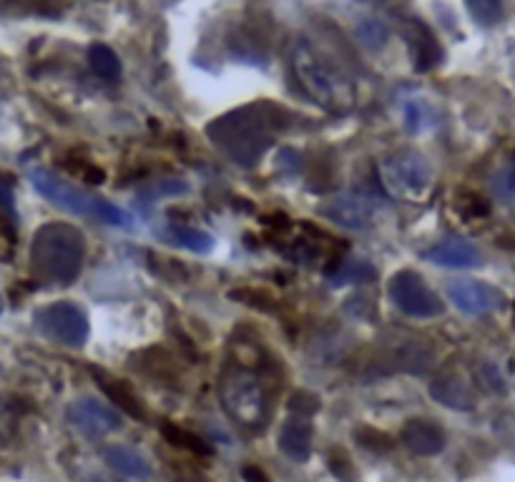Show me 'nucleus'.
<instances>
[{
    "label": "nucleus",
    "instance_id": "obj_1",
    "mask_svg": "<svg viewBox=\"0 0 515 482\" xmlns=\"http://www.w3.org/2000/svg\"><path fill=\"white\" fill-rule=\"evenodd\" d=\"M292 68L299 86L312 101L330 113H347L357 103V88L347 73L327 61L320 51L299 38L292 48Z\"/></svg>",
    "mask_w": 515,
    "mask_h": 482
},
{
    "label": "nucleus",
    "instance_id": "obj_2",
    "mask_svg": "<svg viewBox=\"0 0 515 482\" xmlns=\"http://www.w3.org/2000/svg\"><path fill=\"white\" fill-rule=\"evenodd\" d=\"M86 259V236L73 224L41 226L33 236L31 264L43 279L58 284H71L83 269Z\"/></svg>",
    "mask_w": 515,
    "mask_h": 482
},
{
    "label": "nucleus",
    "instance_id": "obj_3",
    "mask_svg": "<svg viewBox=\"0 0 515 482\" xmlns=\"http://www.w3.org/2000/svg\"><path fill=\"white\" fill-rule=\"evenodd\" d=\"M272 108L247 106L222 116L209 126L214 144L234 161V164L252 166L272 144Z\"/></svg>",
    "mask_w": 515,
    "mask_h": 482
},
{
    "label": "nucleus",
    "instance_id": "obj_4",
    "mask_svg": "<svg viewBox=\"0 0 515 482\" xmlns=\"http://www.w3.org/2000/svg\"><path fill=\"white\" fill-rule=\"evenodd\" d=\"M219 400L224 412L232 417L237 425L247 427L252 432H262L269 425L272 407L264 392L262 382L244 370H232L222 377L219 385Z\"/></svg>",
    "mask_w": 515,
    "mask_h": 482
},
{
    "label": "nucleus",
    "instance_id": "obj_5",
    "mask_svg": "<svg viewBox=\"0 0 515 482\" xmlns=\"http://www.w3.org/2000/svg\"><path fill=\"white\" fill-rule=\"evenodd\" d=\"M380 179L387 194L395 199L418 201L433 184V169L418 151H397L380 164Z\"/></svg>",
    "mask_w": 515,
    "mask_h": 482
},
{
    "label": "nucleus",
    "instance_id": "obj_6",
    "mask_svg": "<svg viewBox=\"0 0 515 482\" xmlns=\"http://www.w3.org/2000/svg\"><path fill=\"white\" fill-rule=\"evenodd\" d=\"M33 324L43 337L63 347H83L88 339V317L73 302H56L33 314Z\"/></svg>",
    "mask_w": 515,
    "mask_h": 482
},
{
    "label": "nucleus",
    "instance_id": "obj_7",
    "mask_svg": "<svg viewBox=\"0 0 515 482\" xmlns=\"http://www.w3.org/2000/svg\"><path fill=\"white\" fill-rule=\"evenodd\" d=\"M390 299L395 302V307L400 312H405L407 317L415 319H433L443 314V302H440L438 294L425 284V279L420 274L410 272V269H402L395 277L390 279Z\"/></svg>",
    "mask_w": 515,
    "mask_h": 482
},
{
    "label": "nucleus",
    "instance_id": "obj_8",
    "mask_svg": "<svg viewBox=\"0 0 515 482\" xmlns=\"http://www.w3.org/2000/svg\"><path fill=\"white\" fill-rule=\"evenodd\" d=\"M31 184L43 199H48L51 204H56L58 209H63L66 214L73 216H91L93 206H96V196L86 194V191L76 189L73 184L63 181L61 176L53 174L51 169H38L31 171Z\"/></svg>",
    "mask_w": 515,
    "mask_h": 482
},
{
    "label": "nucleus",
    "instance_id": "obj_9",
    "mask_svg": "<svg viewBox=\"0 0 515 482\" xmlns=\"http://www.w3.org/2000/svg\"><path fill=\"white\" fill-rule=\"evenodd\" d=\"M68 420H71L76 430H81L91 440L111 435V432H116L124 425L116 407L106 405V402L96 400V397H81V400L73 402L68 407Z\"/></svg>",
    "mask_w": 515,
    "mask_h": 482
},
{
    "label": "nucleus",
    "instance_id": "obj_10",
    "mask_svg": "<svg viewBox=\"0 0 515 482\" xmlns=\"http://www.w3.org/2000/svg\"><path fill=\"white\" fill-rule=\"evenodd\" d=\"M448 299L465 314L483 317L495 312L505 304V294L495 289L493 284L478 282V279H458L448 284Z\"/></svg>",
    "mask_w": 515,
    "mask_h": 482
},
{
    "label": "nucleus",
    "instance_id": "obj_11",
    "mask_svg": "<svg viewBox=\"0 0 515 482\" xmlns=\"http://www.w3.org/2000/svg\"><path fill=\"white\" fill-rule=\"evenodd\" d=\"M320 214L342 229L362 231L375 224V204L360 194H340L320 206Z\"/></svg>",
    "mask_w": 515,
    "mask_h": 482
},
{
    "label": "nucleus",
    "instance_id": "obj_12",
    "mask_svg": "<svg viewBox=\"0 0 515 482\" xmlns=\"http://www.w3.org/2000/svg\"><path fill=\"white\" fill-rule=\"evenodd\" d=\"M430 395L435 402H440L443 407L458 412H470L478 405V395H475L473 385H470L465 377H460L458 372H445L438 380L430 385Z\"/></svg>",
    "mask_w": 515,
    "mask_h": 482
},
{
    "label": "nucleus",
    "instance_id": "obj_13",
    "mask_svg": "<svg viewBox=\"0 0 515 482\" xmlns=\"http://www.w3.org/2000/svg\"><path fill=\"white\" fill-rule=\"evenodd\" d=\"M400 442L420 457H433L445 450V432L433 420H407L400 430Z\"/></svg>",
    "mask_w": 515,
    "mask_h": 482
},
{
    "label": "nucleus",
    "instance_id": "obj_14",
    "mask_svg": "<svg viewBox=\"0 0 515 482\" xmlns=\"http://www.w3.org/2000/svg\"><path fill=\"white\" fill-rule=\"evenodd\" d=\"M425 259L438 267H448V269H470V267H480L483 264V254L475 244L470 241L458 239H445L440 244H435L430 252H425Z\"/></svg>",
    "mask_w": 515,
    "mask_h": 482
},
{
    "label": "nucleus",
    "instance_id": "obj_15",
    "mask_svg": "<svg viewBox=\"0 0 515 482\" xmlns=\"http://www.w3.org/2000/svg\"><path fill=\"white\" fill-rule=\"evenodd\" d=\"M405 36H407V43H410L412 61H415L412 66H415V71L428 73L430 68L438 66L440 58H443V48L438 46L433 31H430L423 21L412 18L405 28Z\"/></svg>",
    "mask_w": 515,
    "mask_h": 482
},
{
    "label": "nucleus",
    "instance_id": "obj_16",
    "mask_svg": "<svg viewBox=\"0 0 515 482\" xmlns=\"http://www.w3.org/2000/svg\"><path fill=\"white\" fill-rule=\"evenodd\" d=\"M312 440H315V427L309 417H289L279 427V450L294 462H307L312 455Z\"/></svg>",
    "mask_w": 515,
    "mask_h": 482
},
{
    "label": "nucleus",
    "instance_id": "obj_17",
    "mask_svg": "<svg viewBox=\"0 0 515 482\" xmlns=\"http://www.w3.org/2000/svg\"><path fill=\"white\" fill-rule=\"evenodd\" d=\"M103 460L109 462L116 472L126 477H134V480H149L151 477V465L141 452H136L134 447L126 445H111L103 450Z\"/></svg>",
    "mask_w": 515,
    "mask_h": 482
},
{
    "label": "nucleus",
    "instance_id": "obj_18",
    "mask_svg": "<svg viewBox=\"0 0 515 482\" xmlns=\"http://www.w3.org/2000/svg\"><path fill=\"white\" fill-rule=\"evenodd\" d=\"M332 287H345V284H367L377 279V269L365 259H345L327 274Z\"/></svg>",
    "mask_w": 515,
    "mask_h": 482
},
{
    "label": "nucleus",
    "instance_id": "obj_19",
    "mask_svg": "<svg viewBox=\"0 0 515 482\" xmlns=\"http://www.w3.org/2000/svg\"><path fill=\"white\" fill-rule=\"evenodd\" d=\"M98 380H101V390L106 392V395H109L111 400L126 412V415L136 417V420H146V412L144 407H141V400L136 397V392H131L129 382L109 380V377H103L101 372H98Z\"/></svg>",
    "mask_w": 515,
    "mask_h": 482
},
{
    "label": "nucleus",
    "instance_id": "obj_20",
    "mask_svg": "<svg viewBox=\"0 0 515 482\" xmlns=\"http://www.w3.org/2000/svg\"><path fill=\"white\" fill-rule=\"evenodd\" d=\"M88 66L103 81H116L121 76V61L106 43H93L88 48Z\"/></svg>",
    "mask_w": 515,
    "mask_h": 482
},
{
    "label": "nucleus",
    "instance_id": "obj_21",
    "mask_svg": "<svg viewBox=\"0 0 515 482\" xmlns=\"http://www.w3.org/2000/svg\"><path fill=\"white\" fill-rule=\"evenodd\" d=\"M169 234H171V239L179 244V247L189 249V252L209 254L214 249V236L206 234V231H201V229H191V226L171 224Z\"/></svg>",
    "mask_w": 515,
    "mask_h": 482
},
{
    "label": "nucleus",
    "instance_id": "obj_22",
    "mask_svg": "<svg viewBox=\"0 0 515 482\" xmlns=\"http://www.w3.org/2000/svg\"><path fill=\"white\" fill-rule=\"evenodd\" d=\"M161 435H164L174 447H181V450L196 452V455H212V447L206 445L199 435L174 425V422H164V425H161Z\"/></svg>",
    "mask_w": 515,
    "mask_h": 482
},
{
    "label": "nucleus",
    "instance_id": "obj_23",
    "mask_svg": "<svg viewBox=\"0 0 515 482\" xmlns=\"http://www.w3.org/2000/svg\"><path fill=\"white\" fill-rule=\"evenodd\" d=\"M352 435H355V440L360 442L365 450L377 452V455H385V452H390L392 447H395V440H392L387 432L375 430V427H370V425L355 427V432H352Z\"/></svg>",
    "mask_w": 515,
    "mask_h": 482
},
{
    "label": "nucleus",
    "instance_id": "obj_24",
    "mask_svg": "<svg viewBox=\"0 0 515 482\" xmlns=\"http://www.w3.org/2000/svg\"><path fill=\"white\" fill-rule=\"evenodd\" d=\"M400 357V365L405 367L407 372H412V375H425V372L433 367V354L425 347H420V344H407V347H402Z\"/></svg>",
    "mask_w": 515,
    "mask_h": 482
},
{
    "label": "nucleus",
    "instance_id": "obj_25",
    "mask_svg": "<svg viewBox=\"0 0 515 482\" xmlns=\"http://www.w3.org/2000/svg\"><path fill=\"white\" fill-rule=\"evenodd\" d=\"M355 33L357 38H360L362 46L372 48V51L385 46L387 38H390V28H387L382 21H375V18H365V21L355 28Z\"/></svg>",
    "mask_w": 515,
    "mask_h": 482
},
{
    "label": "nucleus",
    "instance_id": "obj_26",
    "mask_svg": "<svg viewBox=\"0 0 515 482\" xmlns=\"http://www.w3.org/2000/svg\"><path fill=\"white\" fill-rule=\"evenodd\" d=\"M465 6L480 26H495L503 18V0H465Z\"/></svg>",
    "mask_w": 515,
    "mask_h": 482
},
{
    "label": "nucleus",
    "instance_id": "obj_27",
    "mask_svg": "<svg viewBox=\"0 0 515 482\" xmlns=\"http://www.w3.org/2000/svg\"><path fill=\"white\" fill-rule=\"evenodd\" d=\"M493 191L498 199L513 204L515 201V159L508 161L498 174L493 176Z\"/></svg>",
    "mask_w": 515,
    "mask_h": 482
},
{
    "label": "nucleus",
    "instance_id": "obj_28",
    "mask_svg": "<svg viewBox=\"0 0 515 482\" xmlns=\"http://www.w3.org/2000/svg\"><path fill=\"white\" fill-rule=\"evenodd\" d=\"M93 214L98 216V219H103L106 224L111 226H129L131 224V216L126 214L124 209H119V206H114L111 201H103V199H96V206H93Z\"/></svg>",
    "mask_w": 515,
    "mask_h": 482
},
{
    "label": "nucleus",
    "instance_id": "obj_29",
    "mask_svg": "<svg viewBox=\"0 0 515 482\" xmlns=\"http://www.w3.org/2000/svg\"><path fill=\"white\" fill-rule=\"evenodd\" d=\"M229 299H237V302L249 304L254 309H262V312H272L274 299L267 292H254V289H234L229 292Z\"/></svg>",
    "mask_w": 515,
    "mask_h": 482
},
{
    "label": "nucleus",
    "instance_id": "obj_30",
    "mask_svg": "<svg viewBox=\"0 0 515 482\" xmlns=\"http://www.w3.org/2000/svg\"><path fill=\"white\" fill-rule=\"evenodd\" d=\"M289 410L294 412L297 417H312L317 410H320V397H315L312 392H294L292 397H289Z\"/></svg>",
    "mask_w": 515,
    "mask_h": 482
},
{
    "label": "nucleus",
    "instance_id": "obj_31",
    "mask_svg": "<svg viewBox=\"0 0 515 482\" xmlns=\"http://www.w3.org/2000/svg\"><path fill=\"white\" fill-rule=\"evenodd\" d=\"M478 375L480 380H485V387H490L493 392H505V382L495 365H488V362H485V365L478 370Z\"/></svg>",
    "mask_w": 515,
    "mask_h": 482
},
{
    "label": "nucleus",
    "instance_id": "obj_32",
    "mask_svg": "<svg viewBox=\"0 0 515 482\" xmlns=\"http://www.w3.org/2000/svg\"><path fill=\"white\" fill-rule=\"evenodd\" d=\"M405 118H407V129L412 131V134H418V131H423L425 121H423V108H420V103H407L405 108Z\"/></svg>",
    "mask_w": 515,
    "mask_h": 482
},
{
    "label": "nucleus",
    "instance_id": "obj_33",
    "mask_svg": "<svg viewBox=\"0 0 515 482\" xmlns=\"http://www.w3.org/2000/svg\"><path fill=\"white\" fill-rule=\"evenodd\" d=\"M0 211L8 216V219H16V206H13V191H11V184H6V181L0 179Z\"/></svg>",
    "mask_w": 515,
    "mask_h": 482
},
{
    "label": "nucleus",
    "instance_id": "obj_34",
    "mask_svg": "<svg viewBox=\"0 0 515 482\" xmlns=\"http://www.w3.org/2000/svg\"><path fill=\"white\" fill-rule=\"evenodd\" d=\"M242 477H244V482H269L267 472H264L262 467H257V465H244L242 467Z\"/></svg>",
    "mask_w": 515,
    "mask_h": 482
},
{
    "label": "nucleus",
    "instance_id": "obj_35",
    "mask_svg": "<svg viewBox=\"0 0 515 482\" xmlns=\"http://www.w3.org/2000/svg\"><path fill=\"white\" fill-rule=\"evenodd\" d=\"M81 176L88 181V184H96V186L106 181V174H103L101 169H96V166H83Z\"/></svg>",
    "mask_w": 515,
    "mask_h": 482
},
{
    "label": "nucleus",
    "instance_id": "obj_36",
    "mask_svg": "<svg viewBox=\"0 0 515 482\" xmlns=\"http://www.w3.org/2000/svg\"><path fill=\"white\" fill-rule=\"evenodd\" d=\"M8 417H6V410H0V440H3V437H8Z\"/></svg>",
    "mask_w": 515,
    "mask_h": 482
},
{
    "label": "nucleus",
    "instance_id": "obj_37",
    "mask_svg": "<svg viewBox=\"0 0 515 482\" xmlns=\"http://www.w3.org/2000/svg\"><path fill=\"white\" fill-rule=\"evenodd\" d=\"M360 3H382V0H360Z\"/></svg>",
    "mask_w": 515,
    "mask_h": 482
},
{
    "label": "nucleus",
    "instance_id": "obj_38",
    "mask_svg": "<svg viewBox=\"0 0 515 482\" xmlns=\"http://www.w3.org/2000/svg\"><path fill=\"white\" fill-rule=\"evenodd\" d=\"M0 312H3V297H0Z\"/></svg>",
    "mask_w": 515,
    "mask_h": 482
}]
</instances>
